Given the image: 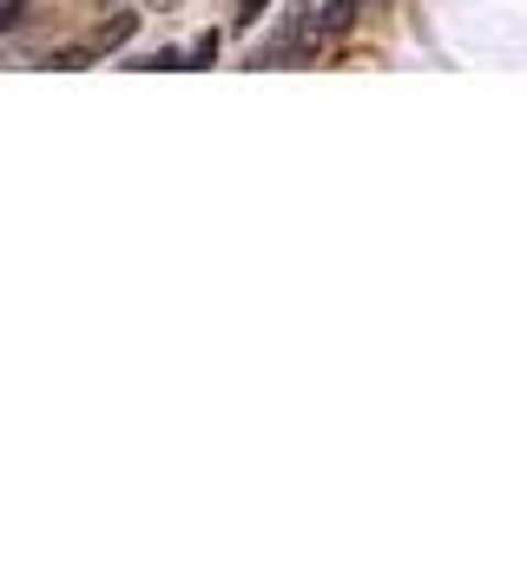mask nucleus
I'll return each instance as SVG.
<instances>
[{
  "instance_id": "obj_1",
  "label": "nucleus",
  "mask_w": 527,
  "mask_h": 567,
  "mask_svg": "<svg viewBox=\"0 0 527 567\" xmlns=\"http://www.w3.org/2000/svg\"><path fill=\"white\" fill-rule=\"evenodd\" d=\"M132 26H139V13H112V20L86 40V46H92V53H112V46H125V33H132Z\"/></svg>"
},
{
  "instance_id": "obj_2",
  "label": "nucleus",
  "mask_w": 527,
  "mask_h": 567,
  "mask_svg": "<svg viewBox=\"0 0 527 567\" xmlns=\"http://www.w3.org/2000/svg\"><path fill=\"white\" fill-rule=\"evenodd\" d=\"M33 20V0H0V33H20Z\"/></svg>"
},
{
  "instance_id": "obj_3",
  "label": "nucleus",
  "mask_w": 527,
  "mask_h": 567,
  "mask_svg": "<svg viewBox=\"0 0 527 567\" xmlns=\"http://www.w3.org/2000/svg\"><path fill=\"white\" fill-rule=\"evenodd\" d=\"M211 59H218V33H198L191 53H185V66H211Z\"/></svg>"
},
{
  "instance_id": "obj_4",
  "label": "nucleus",
  "mask_w": 527,
  "mask_h": 567,
  "mask_svg": "<svg viewBox=\"0 0 527 567\" xmlns=\"http://www.w3.org/2000/svg\"><path fill=\"white\" fill-rule=\"evenodd\" d=\"M158 7H178V0H158Z\"/></svg>"
}]
</instances>
